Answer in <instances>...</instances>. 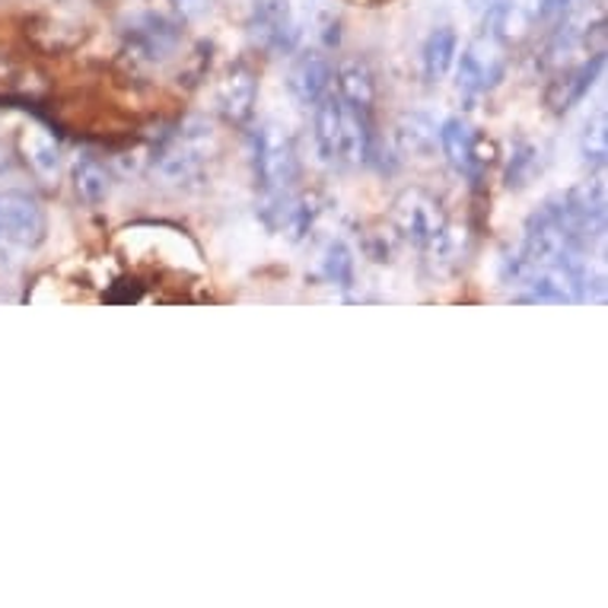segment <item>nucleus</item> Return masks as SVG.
<instances>
[{"instance_id": "nucleus-1", "label": "nucleus", "mask_w": 608, "mask_h": 608, "mask_svg": "<svg viewBox=\"0 0 608 608\" xmlns=\"http://www.w3.org/2000/svg\"><path fill=\"white\" fill-rule=\"evenodd\" d=\"M392 226H395L398 239L411 243L414 249L431 252V256H449L452 229L446 223L439 201L434 195H427L424 188H408L395 198Z\"/></svg>"}, {"instance_id": "nucleus-2", "label": "nucleus", "mask_w": 608, "mask_h": 608, "mask_svg": "<svg viewBox=\"0 0 608 608\" xmlns=\"http://www.w3.org/2000/svg\"><path fill=\"white\" fill-rule=\"evenodd\" d=\"M214 153V131L201 119H188L178 131L170 134V140L163 144V150L157 153V170L160 175L182 182L198 173L208 157Z\"/></svg>"}, {"instance_id": "nucleus-3", "label": "nucleus", "mask_w": 608, "mask_h": 608, "mask_svg": "<svg viewBox=\"0 0 608 608\" xmlns=\"http://www.w3.org/2000/svg\"><path fill=\"white\" fill-rule=\"evenodd\" d=\"M252 163L261 188L268 195H284L287 185L297 178V147L290 134L277 125H261L252 134Z\"/></svg>"}, {"instance_id": "nucleus-4", "label": "nucleus", "mask_w": 608, "mask_h": 608, "mask_svg": "<svg viewBox=\"0 0 608 608\" xmlns=\"http://www.w3.org/2000/svg\"><path fill=\"white\" fill-rule=\"evenodd\" d=\"M45 211L29 191H0V246L33 249L45 239Z\"/></svg>"}, {"instance_id": "nucleus-5", "label": "nucleus", "mask_w": 608, "mask_h": 608, "mask_svg": "<svg viewBox=\"0 0 608 608\" xmlns=\"http://www.w3.org/2000/svg\"><path fill=\"white\" fill-rule=\"evenodd\" d=\"M249 36L268 54H290L297 48V20L287 0H256L249 13Z\"/></svg>"}, {"instance_id": "nucleus-6", "label": "nucleus", "mask_w": 608, "mask_h": 608, "mask_svg": "<svg viewBox=\"0 0 608 608\" xmlns=\"http://www.w3.org/2000/svg\"><path fill=\"white\" fill-rule=\"evenodd\" d=\"M504 67L507 61L500 54V45L494 39H479L466 48L459 61V87L469 92H487L504 80Z\"/></svg>"}, {"instance_id": "nucleus-7", "label": "nucleus", "mask_w": 608, "mask_h": 608, "mask_svg": "<svg viewBox=\"0 0 608 608\" xmlns=\"http://www.w3.org/2000/svg\"><path fill=\"white\" fill-rule=\"evenodd\" d=\"M128 36L131 51L137 58H147V61H160L166 58L178 42V29H175L173 20H166L163 13H140L134 16L125 29Z\"/></svg>"}, {"instance_id": "nucleus-8", "label": "nucleus", "mask_w": 608, "mask_h": 608, "mask_svg": "<svg viewBox=\"0 0 608 608\" xmlns=\"http://www.w3.org/2000/svg\"><path fill=\"white\" fill-rule=\"evenodd\" d=\"M332 77H335V71H332L328 54L322 48H309L294 61L287 84L300 106H315L332 89Z\"/></svg>"}, {"instance_id": "nucleus-9", "label": "nucleus", "mask_w": 608, "mask_h": 608, "mask_svg": "<svg viewBox=\"0 0 608 608\" xmlns=\"http://www.w3.org/2000/svg\"><path fill=\"white\" fill-rule=\"evenodd\" d=\"M256 96H259V80L246 64H236L218 87V106L226 122L246 125L256 112Z\"/></svg>"}, {"instance_id": "nucleus-10", "label": "nucleus", "mask_w": 608, "mask_h": 608, "mask_svg": "<svg viewBox=\"0 0 608 608\" xmlns=\"http://www.w3.org/2000/svg\"><path fill=\"white\" fill-rule=\"evenodd\" d=\"M312 128H315V147L319 157L328 166H342V119H345V102L338 92H325L315 106H312Z\"/></svg>"}, {"instance_id": "nucleus-11", "label": "nucleus", "mask_w": 608, "mask_h": 608, "mask_svg": "<svg viewBox=\"0 0 608 608\" xmlns=\"http://www.w3.org/2000/svg\"><path fill=\"white\" fill-rule=\"evenodd\" d=\"M436 137H439V147H443V153H446L452 170L466 175L479 173L484 160L479 157V134L472 131L469 122L449 119V122H443V128L436 131Z\"/></svg>"}, {"instance_id": "nucleus-12", "label": "nucleus", "mask_w": 608, "mask_h": 608, "mask_svg": "<svg viewBox=\"0 0 608 608\" xmlns=\"http://www.w3.org/2000/svg\"><path fill=\"white\" fill-rule=\"evenodd\" d=\"M603 71V51L599 54H593V61H583L580 67H573V71H567L561 80H555L551 89H548V106L555 109V112H567L570 106H576L590 87L596 84V74Z\"/></svg>"}, {"instance_id": "nucleus-13", "label": "nucleus", "mask_w": 608, "mask_h": 608, "mask_svg": "<svg viewBox=\"0 0 608 608\" xmlns=\"http://www.w3.org/2000/svg\"><path fill=\"white\" fill-rule=\"evenodd\" d=\"M338 96L348 102L350 109L370 115L373 102H376V80H373V71L363 64V61H342L338 64Z\"/></svg>"}, {"instance_id": "nucleus-14", "label": "nucleus", "mask_w": 608, "mask_h": 608, "mask_svg": "<svg viewBox=\"0 0 608 608\" xmlns=\"http://www.w3.org/2000/svg\"><path fill=\"white\" fill-rule=\"evenodd\" d=\"M456 54H459V36H456V29L452 26L434 29L427 45H424V77L431 84H439L456 67Z\"/></svg>"}, {"instance_id": "nucleus-15", "label": "nucleus", "mask_w": 608, "mask_h": 608, "mask_svg": "<svg viewBox=\"0 0 608 608\" xmlns=\"http://www.w3.org/2000/svg\"><path fill=\"white\" fill-rule=\"evenodd\" d=\"M74 188H77L80 201H87L92 208L102 204L109 198V188H112L106 166L99 160H92V157H80L74 163Z\"/></svg>"}, {"instance_id": "nucleus-16", "label": "nucleus", "mask_w": 608, "mask_h": 608, "mask_svg": "<svg viewBox=\"0 0 608 608\" xmlns=\"http://www.w3.org/2000/svg\"><path fill=\"white\" fill-rule=\"evenodd\" d=\"M395 140L411 157H427L436 147V128L424 115H405L395 128Z\"/></svg>"}, {"instance_id": "nucleus-17", "label": "nucleus", "mask_w": 608, "mask_h": 608, "mask_svg": "<svg viewBox=\"0 0 608 608\" xmlns=\"http://www.w3.org/2000/svg\"><path fill=\"white\" fill-rule=\"evenodd\" d=\"M29 137H33L29 140V160H33V166L45 178H54L58 170H61V147H58V140L48 131H33Z\"/></svg>"}, {"instance_id": "nucleus-18", "label": "nucleus", "mask_w": 608, "mask_h": 608, "mask_svg": "<svg viewBox=\"0 0 608 608\" xmlns=\"http://www.w3.org/2000/svg\"><path fill=\"white\" fill-rule=\"evenodd\" d=\"M322 271H325V277H328L332 284L350 287V281H353V256H350V249L342 239L328 243V249H325V256H322Z\"/></svg>"}, {"instance_id": "nucleus-19", "label": "nucleus", "mask_w": 608, "mask_h": 608, "mask_svg": "<svg viewBox=\"0 0 608 608\" xmlns=\"http://www.w3.org/2000/svg\"><path fill=\"white\" fill-rule=\"evenodd\" d=\"M580 147H583L586 163H596V166H603V163H606L608 134H606V115H603V112H599L593 122H586V131H583Z\"/></svg>"}, {"instance_id": "nucleus-20", "label": "nucleus", "mask_w": 608, "mask_h": 608, "mask_svg": "<svg viewBox=\"0 0 608 608\" xmlns=\"http://www.w3.org/2000/svg\"><path fill=\"white\" fill-rule=\"evenodd\" d=\"M538 170V150L535 147H529V144H520L517 147V157L510 160V173H507V185L513 188H522V185H529V178L535 175Z\"/></svg>"}, {"instance_id": "nucleus-21", "label": "nucleus", "mask_w": 608, "mask_h": 608, "mask_svg": "<svg viewBox=\"0 0 608 608\" xmlns=\"http://www.w3.org/2000/svg\"><path fill=\"white\" fill-rule=\"evenodd\" d=\"M567 7H570V0H538V16H542L545 23H555V20L564 16Z\"/></svg>"}, {"instance_id": "nucleus-22", "label": "nucleus", "mask_w": 608, "mask_h": 608, "mask_svg": "<svg viewBox=\"0 0 608 608\" xmlns=\"http://www.w3.org/2000/svg\"><path fill=\"white\" fill-rule=\"evenodd\" d=\"M175 10L182 13V16H188V20H195V16H201V13H208V7H211V0H173Z\"/></svg>"}, {"instance_id": "nucleus-23", "label": "nucleus", "mask_w": 608, "mask_h": 608, "mask_svg": "<svg viewBox=\"0 0 608 608\" xmlns=\"http://www.w3.org/2000/svg\"><path fill=\"white\" fill-rule=\"evenodd\" d=\"M7 163H10V160H7V150H3V144H0V173L7 170Z\"/></svg>"}]
</instances>
